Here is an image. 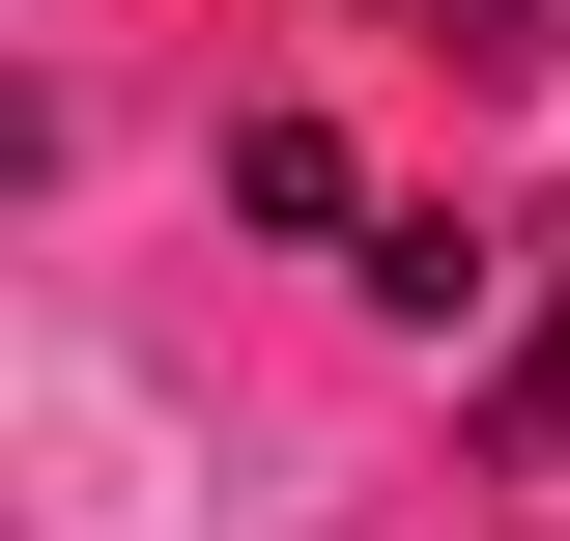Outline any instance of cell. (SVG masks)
I'll list each match as a JSON object with an SVG mask.
<instances>
[{"mask_svg": "<svg viewBox=\"0 0 570 541\" xmlns=\"http://www.w3.org/2000/svg\"><path fill=\"white\" fill-rule=\"evenodd\" d=\"M485 285H513V257H485V228H456V200H400V228H371V314H400V342H456V314H485Z\"/></svg>", "mask_w": 570, "mask_h": 541, "instance_id": "6da1fadb", "label": "cell"}, {"mask_svg": "<svg viewBox=\"0 0 570 541\" xmlns=\"http://www.w3.org/2000/svg\"><path fill=\"white\" fill-rule=\"evenodd\" d=\"M228 200L257 228H343V115H228Z\"/></svg>", "mask_w": 570, "mask_h": 541, "instance_id": "7a4b0ae2", "label": "cell"}, {"mask_svg": "<svg viewBox=\"0 0 570 541\" xmlns=\"http://www.w3.org/2000/svg\"><path fill=\"white\" fill-rule=\"evenodd\" d=\"M513 456H570V342H542V371H513Z\"/></svg>", "mask_w": 570, "mask_h": 541, "instance_id": "3957f363", "label": "cell"}]
</instances>
